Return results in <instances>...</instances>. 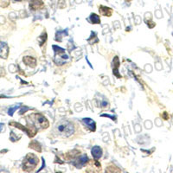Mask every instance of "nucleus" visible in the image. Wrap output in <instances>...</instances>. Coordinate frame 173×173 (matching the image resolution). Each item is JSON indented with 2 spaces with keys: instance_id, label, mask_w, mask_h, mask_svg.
<instances>
[{
  "instance_id": "10",
  "label": "nucleus",
  "mask_w": 173,
  "mask_h": 173,
  "mask_svg": "<svg viewBox=\"0 0 173 173\" xmlns=\"http://www.w3.org/2000/svg\"><path fill=\"white\" fill-rule=\"evenodd\" d=\"M82 121L85 123L86 126L88 127V129H89L90 131L95 132V129H96V126H95V122L93 120H91V119H89V118H84V119L82 120Z\"/></svg>"
},
{
  "instance_id": "6",
  "label": "nucleus",
  "mask_w": 173,
  "mask_h": 173,
  "mask_svg": "<svg viewBox=\"0 0 173 173\" xmlns=\"http://www.w3.org/2000/svg\"><path fill=\"white\" fill-rule=\"evenodd\" d=\"M8 55H9L8 45L4 42H0V57L3 59H7Z\"/></svg>"
},
{
  "instance_id": "13",
  "label": "nucleus",
  "mask_w": 173,
  "mask_h": 173,
  "mask_svg": "<svg viewBox=\"0 0 173 173\" xmlns=\"http://www.w3.org/2000/svg\"><path fill=\"white\" fill-rule=\"evenodd\" d=\"M92 155L95 159H99L102 156V150L99 146H94L92 148Z\"/></svg>"
},
{
  "instance_id": "4",
  "label": "nucleus",
  "mask_w": 173,
  "mask_h": 173,
  "mask_svg": "<svg viewBox=\"0 0 173 173\" xmlns=\"http://www.w3.org/2000/svg\"><path fill=\"white\" fill-rule=\"evenodd\" d=\"M54 50L56 52V58H55V62L56 65H63V63H65V62L68 59V56L65 54L64 49L62 48L58 47L56 45H54Z\"/></svg>"
},
{
  "instance_id": "22",
  "label": "nucleus",
  "mask_w": 173,
  "mask_h": 173,
  "mask_svg": "<svg viewBox=\"0 0 173 173\" xmlns=\"http://www.w3.org/2000/svg\"><path fill=\"white\" fill-rule=\"evenodd\" d=\"M16 1H22V0H16Z\"/></svg>"
},
{
  "instance_id": "11",
  "label": "nucleus",
  "mask_w": 173,
  "mask_h": 173,
  "mask_svg": "<svg viewBox=\"0 0 173 173\" xmlns=\"http://www.w3.org/2000/svg\"><path fill=\"white\" fill-rule=\"evenodd\" d=\"M88 161V158L87 157V155H81L80 157L77 158L76 162L75 163V167H77V168H80V167H82Z\"/></svg>"
},
{
  "instance_id": "8",
  "label": "nucleus",
  "mask_w": 173,
  "mask_h": 173,
  "mask_svg": "<svg viewBox=\"0 0 173 173\" xmlns=\"http://www.w3.org/2000/svg\"><path fill=\"white\" fill-rule=\"evenodd\" d=\"M119 67H120V60H119V57L118 56H115L114 57V59H113V61H112V69H113V74H114V75L117 77V78H120L121 77V75H120V74H119L118 73V68H119Z\"/></svg>"
},
{
  "instance_id": "20",
  "label": "nucleus",
  "mask_w": 173,
  "mask_h": 173,
  "mask_svg": "<svg viewBox=\"0 0 173 173\" xmlns=\"http://www.w3.org/2000/svg\"><path fill=\"white\" fill-rule=\"evenodd\" d=\"M3 126H4V124H0V132H1V130L3 128Z\"/></svg>"
},
{
  "instance_id": "21",
  "label": "nucleus",
  "mask_w": 173,
  "mask_h": 173,
  "mask_svg": "<svg viewBox=\"0 0 173 173\" xmlns=\"http://www.w3.org/2000/svg\"><path fill=\"white\" fill-rule=\"evenodd\" d=\"M126 1H128V2H130V1H132V0H126Z\"/></svg>"
},
{
  "instance_id": "2",
  "label": "nucleus",
  "mask_w": 173,
  "mask_h": 173,
  "mask_svg": "<svg viewBox=\"0 0 173 173\" xmlns=\"http://www.w3.org/2000/svg\"><path fill=\"white\" fill-rule=\"evenodd\" d=\"M38 158L36 155L32 154V153H29L26 155V157H24V160L23 162V170L24 172H32L36 166L38 164Z\"/></svg>"
},
{
  "instance_id": "1",
  "label": "nucleus",
  "mask_w": 173,
  "mask_h": 173,
  "mask_svg": "<svg viewBox=\"0 0 173 173\" xmlns=\"http://www.w3.org/2000/svg\"><path fill=\"white\" fill-rule=\"evenodd\" d=\"M74 126L68 121H62L56 126V132L63 137H69L74 133Z\"/></svg>"
},
{
  "instance_id": "14",
  "label": "nucleus",
  "mask_w": 173,
  "mask_h": 173,
  "mask_svg": "<svg viewBox=\"0 0 173 173\" xmlns=\"http://www.w3.org/2000/svg\"><path fill=\"white\" fill-rule=\"evenodd\" d=\"M29 146H30L31 148H32V149H34L35 151H36V152H42V147H41V145H40V144H39L38 142L32 141L31 143L30 144Z\"/></svg>"
},
{
  "instance_id": "7",
  "label": "nucleus",
  "mask_w": 173,
  "mask_h": 173,
  "mask_svg": "<svg viewBox=\"0 0 173 173\" xmlns=\"http://www.w3.org/2000/svg\"><path fill=\"white\" fill-rule=\"evenodd\" d=\"M44 6V4L42 0H31L30 1V7L33 11L43 9Z\"/></svg>"
},
{
  "instance_id": "18",
  "label": "nucleus",
  "mask_w": 173,
  "mask_h": 173,
  "mask_svg": "<svg viewBox=\"0 0 173 173\" xmlns=\"http://www.w3.org/2000/svg\"><path fill=\"white\" fill-rule=\"evenodd\" d=\"M10 4V0H0V7L5 8Z\"/></svg>"
},
{
  "instance_id": "3",
  "label": "nucleus",
  "mask_w": 173,
  "mask_h": 173,
  "mask_svg": "<svg viewBox=\"0 0 173 173\" xmlns=\"http://www.w3.org/2000/svg\"><path fill=\"white\" fill-rule=\"evenodd\" d=\"M30 117L33 120L35 126H36L37 128L46 129L49 126L48 120L41 113H34V114H31Z\"/></svg>"
},
{
  "instance_id": "15",
  "label": "nucleus",
  "mask_w": 173,
  "mask_h": 173,
  "mask_svg": "<svg viewBox=\"0 0 173 173\" xmlns=\"http://www.w3.org/2000/svg\"><path fill=\"white\" fill-rule=\"evenodd\" d=\"M89 19L91 20V23H95V24H98V23H100V19L99 16L97 14H95V13H92L90 16H89Z\"/></svg>"
},
{
  "instance_id": "19",
  "label": "nucleus",
  "mask_w": 173,
  "mask_h": 173,
  "mask_svg": "<svg viewBox=\"0 0 173 173\" xmlns=\"http://www.w3.org/2000/svg\"><path fill=\"white\" fill-rule=\"evenodd\" d=\"M28 109H29V108H27V107H23V108L20 110V112H19V113H20V114H23V113H24V112L28 110Z\"/></svg>"
},
{
  "instance_id": "16",
  "label": "nucleus",
  "mask_w": 173,
  "mask_h": 173,
  "mask_svg": "<svg viewBox=\"0 0 173 173\" xmlns=\"http://www.w3.org/2000/svg\"><path fill=\"white\" fill-rule=\"evenodd\" d=\"M68 35V32L67 31H58L56 33V39L57 40V41H59V42H61L62 41V37H63V36H67Z\"/></svg>"
},
{
  "instance_id": "17",
  "label": "nucleus",
  "mask_w": 173,
  "mask_h": 173,
  "mask_svg": "<svg viewBox=\"0 0 173 173\" xmlns=\"http://www.w3.org/2000/svg\"><path fill=\"white\" fill-rule=\"evenodd\" d=\"M19 107H20V104H17V105H16L15 107L9 108V110H8V114H9L10 116H12V115H13V113H14V112H15V111H16Z\"/></svg>"
},
{
  "instance_id": "5",
  "label": "nucleus",
  "mask_w": 173,
  "mask_h": 173,
  "mask_svg": "<svg viewBox=\"0 0 173 173\" xmlns=\"http://www.w3.org/2000/svg\"><path fill=\"white\" fill-rule=\"evenodd\" d=\"M10 125L11 126H16L17 128H19V129H21V130H23V132H25L30 137H34L35 136V134L36 133V128H33V127H31L30 129H28V128H25L24 126H23L21 124H19V123H16V122H10Z\"/></svg>"
},
{
  "instance_id": "12",
  "label": "nucleus",
  "mask_w": 173,
  "mask_h": 173,
  "mask_svg": "<svg viewBox=\"0 0 173 173\" xmlns=\"http://www.w3.org/2000/svg\"><path fill=\"white\" fill-rule=\"evenodd\" d=\"M99 11H100V13L103 16H110L112 14V9H111L109 7H107V6L100 5V8H99Z\"/></svg>"
},
{
  "instance_id": "9",
  "label": "nucleus",
  "mask_w": 173,
  "mask_h": 173,
  "mask_svg": "<svg viewBox=\"0 0 173 173\" xmlns=\"http://www.w3.org/2000/svg\"><path fill=\"white\" fill-rule=\"evenodd\" d=\"M23 63H24L25 65L30 66L31 68H34L36 67V60L34 57H32V56H24L23 58Z\"/></svg>"
}]
</instances>
